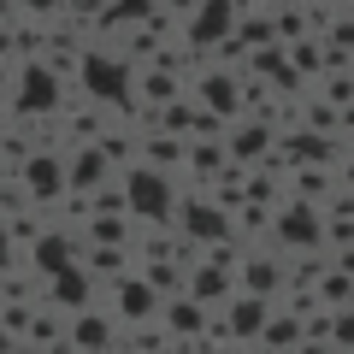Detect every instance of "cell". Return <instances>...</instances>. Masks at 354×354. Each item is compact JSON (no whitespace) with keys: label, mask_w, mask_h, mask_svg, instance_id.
I'll list each match as a JSON object with an SVG mask.
<instances>
[{"label":"cell","mask_w":354,"mask_h":354,"mask_svg":"<svg viewBox=\"0 0 354 354\" xmlns=\"http://www.w3.org/2000/svg\"><path fill=\"white\" fill-rule=\"evenodd\" d=\"M48 101H53V88H48V77L36 71V77H30V83H24V106H30V113H41V106H48Z\"/></svg>","instance_id":"6da1fadb"},{"label":"cell","mask_w":354,"mask_h":354,"mask_svg":"<svg viewBox=\"0 0 354 354\" xmlns=\"http://www.w3.org/2000/svg\"><path fill=\"white\" fill-rule=\"evenodd\" d=\"M30 177H36V189H53V177H59V171H53V160H36V171H30Z\"/></svg>","instance_id":"7a4b0ae2"}]
</instances>
